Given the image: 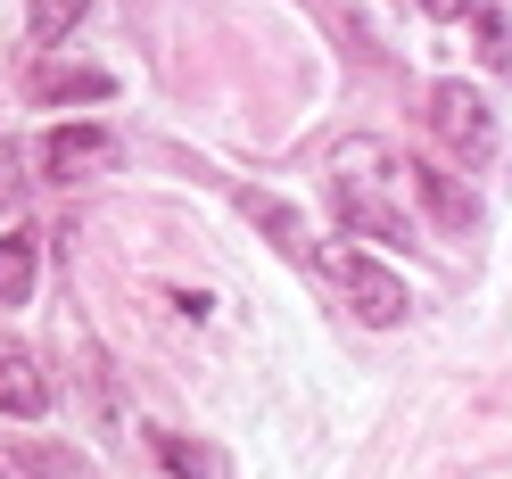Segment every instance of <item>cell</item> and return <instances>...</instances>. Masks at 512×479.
Segmentation results:
<instances>
[{"label":"cell","instance_id":"obj_9","mask_svg":"<svg viewBox=\"0 0 512 479\" xmlns=\"http://www.w3.org/2000/svg\"><path fill=\"white\" fill-rule=\"evenodd\" d=\"M25 91H34L42 108H67V100H108V91H116V75H108V67H58V58H50V67L25 83Z\"/></svg>","mask_w":512,"mask_h":479},{"label":"cell","instance_id":"obj_1","mask_svg":"<svg viewBox=\"0 0 512 479\" xmlns=\"http://www.w3.org/2000/svg\"><path fill=\"white\" fill-rule=\"evenodd\" d=\"M380 182H389V174H380V149H372V141H347V149L331 157V207H339L347 232H364V240H405V207H397Z\"/></svg>","mask_w":512,"mask_h":479},{"label":"cell","instance_id":"obj_2","mask_svg":"<svg viewBox=\"0 0 512 479\" xmlns=\"http://www.w3.org/2000/svg\"><path fill=\"white\" fill-rule=\"evenodd\" d=\"M331 281H339V298L364 314L372 331H389V323H405V281L380 265V257H364V248H331Z\"/></svg>","mask_w":512,"mask_h":479},{"label":"cell","instance_id":"obj_6","mask_svg":"<svg viewBox=\"0 0 512 479\" xmlns=\"http://www.w3.org/2000/svg\"><path fill=\"white\" fill-rule=\"evenodd\" d=\"M0 413L9 422H42L50 413V372L34 347H17V339H0Z\"/></svg>","mask_w":512,"mask_h":479},{"label":"cell","instance_id":"obj_4","mask_svg":"<svg viewBox=\"0 0 512 479\" xmlns=\"http://www.w3.org/2000/svg\"><path fill=\"white\" fill-rule=\"evenodd\" d=\"M124 166V141L108 124H58L42 133V174L50 182H91V174H116Z\"/></svg>","mask_w":512,"mask_h":479},{"label":"cell","instance_id":"obj_12","mask_svg":"<svg viewBox=\"0 0 512 479\" xmlns=\"http://www.w3.org/2000/svg\"><path fill=\"white\" fill-rule=\"evenodd\" d=\"M149 446L166 455V471H174V479H215V471H207V455H199V446H190L182 430H149Z\"/></svg>","mask_w":512,"mask_h":479},{"label":"cell","instance_id":"obj_14","mask_svg":"<svg viewBox=\"0 0 512 479\" xmlns=\"http://www.w3.org/2000/svg\"><path fill=\"white\" fill-rule=\"evenodd\" d=\"M422 9H430V17H463L471 0H422Z\"/></svg>","mask_w":512,"mask_h":479},{"label":"cell","instance_id":"obj_11","mask_svg":"<svg viewBox=\"0 0 512 479\" xmlns=\"http://www.w3.org/2000/svg\"><path fill=\"white\" fill-rule=\"evenodd\" d=\"M83 9H91V0H34L25 25H34V42H67L75 25H83Z\"/></svg>","mask_w":512,"mask_h":479},{"label":"cell","instance_id":"obj_3","mask_svg":"<svg viewBox=\"0 0 512 479\" xmlns=\"http://www.w3.org/2000/svg\"><path fill=\"white\" fill-rule=\"evenodd\" d=\"M430 133L455 149V157L479 166V157L496 149V116H488V100H479L463 75H446V83H430Z\"/></svg>","mask_w":512,"mask_h":479},{"label":"cell","instance_id":"obj_7","mask_svg":"<svg viewBox=\"0 0 512 479\" xmlns=\"http://www.w3.org/2000/svg\"><path fill=\"white\" fill-rule=\"evenodd\" d=\"M232 207H240V215H248L256 232H265L281 257H290V265H314V232H306V215H298L290 199H273V190H240Z\"/></svg>","mask_w":512,"mask_h":479},{"label":"cell","instance_id":"obj_5","mask_svg":"<svg viewBox=\"0 0 512 479\" xmlns=\"http://www.w3.org/2000/svg\"><path fill=\"white\" fill-rule=\"evenodd\" d=\"M405 182H413V199L430 207V223H438V232H471V223H479L471 182H463V174H446L438 157H405Z\"/></svg>","mask_w":512,"mask_h":479},{"label":"cell","instance_id":"obj_13","mask_svg":"<svg viewBox=\"0 0 512 479\" xmlns=\"http://www.w3.org/2000/svg\"><path fill=\"white\" fill-rule=\"evenodd\" d=\"M479 50H488L496 75H512V17L504 9H479Z\"/></svg>","mask_w":512,"mask_h":479},{"label":"cell","instance_id":"obj_10","mask_svg":"<svg viewBox=\"0 0 512 479\" xmlns=\"http://www.w3.org/2000/svg\"><path fill=\"white\" fill-rule=\"evenodd\" d=\"M34 281H42V240L17 223V232H0V306H25Z\"/></svg>","mask_w":512,"mask_h":479},{"label":"cell","instance_id":"obj_8","mask_svg":"<svg viewBox=\"0 0 512 479\" xmlns=\"http://www.w3.org/2000/svg\"><path fill=\"white\" fill-rule=\"evenodd\" d=\"M0 479H91V463L58 438H0Z\"/></svg>","mask_w":512,"mask_h":479}]
</instances>
